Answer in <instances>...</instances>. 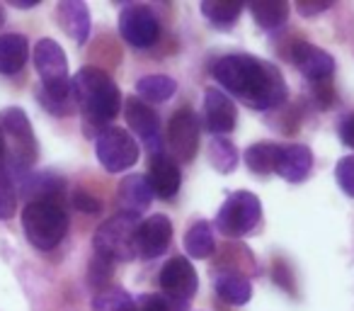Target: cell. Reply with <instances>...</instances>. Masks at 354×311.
<instances>
[{"instance_id":"cell-2","label":"cell","mask_w":354,"mask_h":311,"mask_svg":"<svg viewBox=\"0 0 354 311\" xmlns=\"http://www.w3.org/2000/svg\"><path fill=\"white\" fill-rule=\"evenodd\" d=\"M71 95L93 127L109 124L122 109V93L107 71L85 66L71 80Z\"/></svg>"},{"instance_id":"cell-31","label":"cell","mask_w":354,"mask_h":311,"mask_svg":"<svg viewBox=\"0 0 354 311\" xmlns=\"http://www.w3.org/2000/svg\"><path fill=\"white\" fill-rule=\"evenodd\" d=\"M313 98L320 107H330L335 103V88H333V78L330 80H318L313 83Z\"/></svg>"},{"instance_id":"cell-24","label":"cell","mask_w":354,"mask_h":311,"mask_svg":"<svg viewBox=\"0 0 354 311\" xmlns=\"http://www.w3.org/2000/svg\"><path fill=\"white\" fill-rule=\"evenodd\" d=\"M209 163L214 166V168L218 170V173H233V170L238 168V161H241V156H238V148L233 146L231 141H228L226 136H214L212 141H209Z\"/></svg>"},{"instance_id":"cell-6","label":"cell","mask_w":354,"mask_h":311,"mask_svg":"<svg viewBox=\"0 0 354 311\" xmlns=\"http://www.w3.org/2000/svg\"><path fill=\"white\" fill-rule=\"evenodd\" d=\"M97 161L109 173H124L138 161V143L122 127H104L95 139Z\"/></svg>"},{"instance_id":"cell-26","label":"cell","mask_w":354,"mask_h":311,"mask_svg":"<svg viewBox=\"0 0 354 311\" xmlns=\"http://www.w3.org/2000/svg\"><path fill=\"white\" fill-rule=\"evenodd\" d=\"M93 311H138L136 301L127 294L124 290H102L93 301Z\"/></svg>"},{"instance_id":"cell-23","label":"cell","mask_w":354,"mask_h":311,"mask_svg":"<svg viewBox=\"0 0 354 311\" xmlns=\"http://www.w3.org/2000/svg\"><path fill=\"white\" fill-rule=\"evenodd\" d=\"M250 12L262 30H277L289 17V6L284 0H260V3H252Z\"/></svg>"},{"instance_id":"cell-33","label":"cell","mask_w":354,"mask_h":311,"mask_svg":"<svg viewBox=\"0 0 354 311\" xmlns=\"http://www.w3.org/2000/svg\"><path fill=\"white\" fill-rule=\"evenodd\" d=\"M333 6V3H330V0H313V3H308V0H301L299 6V12L301 15H306V17H310V15H318V12H323V10H328V8Z\"/></svg>"},{"instance_id":"cell-3","label":"cell","mask_w":354,"mask_h":311,"mask_svg":"<svg viewBox=\"0 0 354 311\" xmlns=\"http://www.w3.org/2000/svg\"><path fill=\"white\" fill-rule=\"evenodd\" d=\"M22 229L27 241L39 251H51L68 231V214L56 199H37L22 212Z\"/></svg>"},{"instance_id":"cell-32","label":"cell","mask_w":354,"mask_h":311,"mask_svg":"<svg viewBox=\"0 0 354 311\" xmlns=\"http://www.w3.org/2000/svg\"><path fill=\"white\" fill-rule=\"evenodd\" d=\"M138 311H170L167 301L162 296H156V294H143L138 296Z\"/></svg>"},{"instance_id":"cell-1","label":"cell","mask_w":354,"mask_h":311,"mask_svg":"<svg viewBox=\"0 0 354 311\" xmlns=\"http://www.w3.org/2000/svg\"><path fill=\"white\" fill-rule=\"evenodd\" d=\"M214 78L231 95L241 98L252 109H274L286 103V80L281 71L270 61L250 54H228L214 64Z\"/></svg>"},{"instance_id":"cell-28","label":"cell","mask_w":354,"mask_h":311,"mask_svg":"<svg viewBox=\"0 0 354 311\" xmlns=\"http://www.w3.org/2000/svg\"><path fill=\"white\" fill-rule=\"evenodd\" d=\"M335 178L347 197H354V156H347L335 168Z\"/></svg>"},{"instance_id":"cell-19","label":"cell","mask_w":354,"mask_h":311,"mask_svg":"<svg viewBox=\"0 0 354 311\" xmlns=\"http://www.w3.org/2000/svg\"><path fill=\"white\" fill-rule=\"evenodd\" d=\"M216 294L221 296L226 304L241 306V304H245V301H250L252 285L241 272H223L221 277H216Z\"/></svg>"},{"instance_id":"cell-27","label":"cell","mask_w":354,"mask_h":311,"mask_svg":"<svg viewBox=\"0 0 354 311\" xmlns=\"http://www.w3.org/2000/svg\"><path fill=\"white\" fill-rule=\"evenodd\" d=\"M15 209H17V188L10 180V175L0 166V219L3 222L12 219L15 217Z\"/></svg>"},{"instance_id":"cell-15","label":"cell","mask_w":354,"mask_h":311,"mask_svg":"<svg viewBox=\"0 0 354 311\" xmlns=\"http://www.w3.org/2000/svg\"><path fill=\"white\" fill-rule=\"evenodd\" d=\"M119 214H127V217H141L143 209H148V204L153 202V190L148 185V178L141 173L127 175V178L119 183Z\"/></svg>"},{"instance_id":"cell-9","label":"cell","mask_w":354,"mask_h":311,"mask_svg":"<svg viewBox=\"0 0 354 311\" xmlns=\"http://www.w3.org/2000/svg\"><path fill=\"white\" fill-rule=\"evenodd\" d=\"M158 282H160L162 294H167L175 301H189L199 287L197 270H194L192 263L183 256L170 258V260L162 265Z\"/></svg>"},{"instance_id":"cell-34","label":"cell","mask_w":354,"mask_h":311,"mask_svg":"<svg viewBox=\"0 0 354 311\" xmlns=\"http://www.w3.org/2000/svg\"><path fill=\"white\" fill-rule=\"evenodd\" d=\"M339 139H342L344 146L354 148V114H349V117H344L339 122Z\"/></svg>"},{"instance_id":"cell-4","label":"cell","mask_w":354,"mask_h":311,"mask_svg":"<svg viewBox=\"0 0 354 311\" xmlns=\"http://www.w3.org/2000/svg\"><path fill=\"white\" fill-rule=\"evenodd\" d=\"M136 229L138 219L117 214L107 219L102 226L95 231L93 248L97 258H104L109 263H129L136 258Z\"/></svg>"},{"instance_id":"cell-8","label":"cell","mask_w":354,"mask_h":311,"mask_svg":"<svg viewBox=\"0 0 354 311\" xmlns=\"http://www.w3.org/2000/svg\"><path fill=\"white\" fill-rule=\"evenodd\" d=\"M119 32H122L124 42L138 49L153 46L160 37V25L158 17L151 8L146 6H127L119 15Z\"/></svg>"},{"instance_id":"cell-20","label":"cell","mask_w":354,"mask_h":311,"mask_svg":"<svg viewBox=\"0 0 354 311\" xmlns=\"http://www.w3.org/2000/svg\"><path fill=\"white\" fill-rule=\"evenodd\" d=\"M279 143H270V141H262V143H252L250 148H245L243 153V159H245V166L257 175H267V173H274L277 168V159H279Z\"/></svg>"},{"instance_id":"cell-11","label":"cell","mask_w":354,"mask_h":311,"mask_svg":"<svg viewBox=\"0 0 354 311\" xmlns=\"http://www.w3.org/2000/svg\"><path fill=\"white\" fill-rule=\"evenodd\" d=\"M172 241V224L165 214H153L146 222H138L136 229V256L153 260L162 256Z\"/></svg>"},{"instance_id":"cell-37","label":"cell","mask_w":354,"mask_h":311,"mask_svg":"<svg viewBox=\"0 0 354 311\" xmlns=\"http://www.w3.org/2000/svg\"><path fill=\"white\" fill-rule=\"evenodd\" d=\"M6 25V10H3V6H0V27Z\"/></svg>"},{"instance_id":"cell-10","label":"cell","mask_w":354,"mask_h":311,"mask_svg":"<svg viewBox=\"0 0 354 311\" xmlns=\"http://www.w3.org/2000/svg\"><path fill=\"white\" fill-rule=\"evenodd\" d=\"M124 114H127V122H129V127H131V132L143 141V146H146L148 151L158 153V148L162 146V132H160V119H158V114L153 112L141 98H127V103H124Z\"/></svg>"},{"instance_id":"cell-5","label":"cell","mask_w":354,"mask_h":311,"mask_svg":"<svg viewBox=\"0 0 354 311\" xmlns=\"http://www.w3.org/2000/svg\"><path fill=\"white\" fill-rule=\"evenodd\" d=\"M262 219V204L250 190H238L221 204L216 214V229L223 236L241 238L257 229Z\"/></svg>"},{"instance_id":"cell-7","label":"cell","mask_w":354,"mask_h":311,"mask_svg":"<svg viewBox=\"0 0 354 311\" xmlns=\"http://www.w3.org/2000/svg\"><path fill=\"white\" fill-rule=\"evenodd\" d=\"M167 148L177 161L189 163L199 151V117L194 109H177L167 122Z\"/></svg>"},{"instance_id":"cell-30","label":"cell","mask_w":354,"mask_h":311,"mask_svg":"<svg viewBox=\"0 0 354 311\" xmlns=\"http://www.w3.org/2000/svg\"><path fill=\"white\" fill-rule=\"evenodd\" d=\"M73 207L83 214H100L102 212V202H100L95 195L83 193V190H78V193L73 195Z\"/></svg>"},{"instance_id":"cell-36","label":"cell","mask_w":354,"mask_h":311,"mask_svg":"<svg viewBox=\"0 0 354 311\" xmlns=\"http://www.w3.org/2000/svg\"><path fill=\"white\" fill-rule=\"evenodd\" d=\"M6 156V136H3V129H0V159Z\"/></svg>"},{"instance_id":"cell-29","label":"cell","mask_w":354,"mask_h":311,"mask_svg":"<svg viewBox=\"0 0 354 311\" xmlns=\"http://www.w3.org/2000/svg\"><path fill=\"white\" fill-rule=\"evenodd\" d=\"M109 275H112V263L95 256V260L90 263V285L104 287V282L109 280Z\"/></svg>"},{"instance_id":"cell-12","label":"cell","mask_w":354,"mask_h":311,"mask_svg":"<svg viewBox=\"0 0 354 311\" xmlns=\"http://www.w3.org/2000/svg\"><path fill=\"white\" fill-rule=\"evenodd\" d=\"M291 61L296 64V69L310 80V83H318V80H330L335 73V59L320 46L310 44V42L299 39L291 46Z\"/></svg>"},{"instance_id":"cell-21","label":"cell","mask_w":354,"mask_h":311,"mask_svg":"<svg viewBox=\"0 0 354 311\" xmlns=\"http://www.w3.org/2000/svg\"><path fill=\"white\" fill-rule=\"evenodd\" d=\"M202 15L216 30H231L243 12L241 3H226V0H202Z\"/></svg>"},{"instance_id":"cell-18","label":"cell","mask_w":354,"mask_h":311,"mask_svg":"<svg viewBox=\"0 0 354 311\" xmlns=\"http://www.w3.org/2000/svg\"><path fill=\"white\" fill-rule=\"evenodd\" d=\"M27 56H30V44L25 35H0V73L15 75L25 69Z\"/></svg>"},{"instance_id":"cell-22","label":"cell","mask_w":354,"mask_h":311,"mask_svg":"<svg viewBox=\"0 0 354 311\" xmlns=\"http://www.w3.org/2000/svg\"><path fill=\"white\" fill-rule=\"evenodd\" d=\"M136 93L143 98V103H167L177 93V83L170 75H143L136 80Z\"/></svg>"},{"instance_id":"cell-16","label":"cell","mask_w":354,"mask_h":311,"mask_svg":"<svg viewBox=\"0 0 354 311\" xmlns=\"http://www.w3.org/2000/svg\"><path fill=\"white\" fill-rule=\"evenodd\" d=\"M146 178L153 195L160 199H172L180 190V168L170 156H162V153H153Z\"/></svg>"},{"instance_id":"cell-25","label":"cell","mask_w":354,"mask_h":311,"mask_svg":"<svg viewBox=\"0 0 354 311\" xmlns=\"http://www.w3.org/2000/svg\"><path fill=\"white\" fill-rule=\"evenodd\" d=\"M185 251L189 253V258H197V260H204L216 251L212 226L207 222H197L189 229L187 236H185Z\"/></svg>"},{"instance_id":"cell-13","label":"cell","mask_w":354,"mask_h":311,"mask_svg":"<svg viewBox=\"0 0 354 311\" xmlns=\"http://www.w3.org/2000/svg\"><path fill=\"white\" fill-rule=\"evenodd\" d=\"M236 105L223 93L221 88H207L204 90V124L212 134L223 136L236 129Z\"/></svg>"},{"instance_id":"cell-35","label":"cell","mask_w":354,"mask_h":311,"mask_svg":"<svg viewBox=\"0 0 354 311\" xmlns=\"http://www.w3.org/2000/svg\"><path fill=\"white\" fill-rule=\"evenodd\" d=\"M10 6H15V8H37V6H39V0H10Z\"/></svg>"},{"instance_id":"cell-14","label":"cell","mask_w":354,"mask_h":311,"mask_svg":"<svg viewBox=\"0 0 354 311\" xmlns=\"http://www.w3.org/2000/svg\"><path fill=\"white\" fill-rule=\"evenodd\" d=\"M313 168V153L304 143H286L279 148L274 173L284 178L286 183H304Z\"/></svg>"},{"instance_id":"cell-17","label":"cell","mask_w":354,"mask_h":311,"mask_svg":"<svg viewBox=\"0 0 354 311\" xmlns=\"http://www.w3.org/2000/svg\"><path fill=\"white\" fill-rule=\"evenodd\" d=\"M59 25L75 44H85L90 37V10L80 0H64L56 8Z\"/></svg>"}]
</instances>
